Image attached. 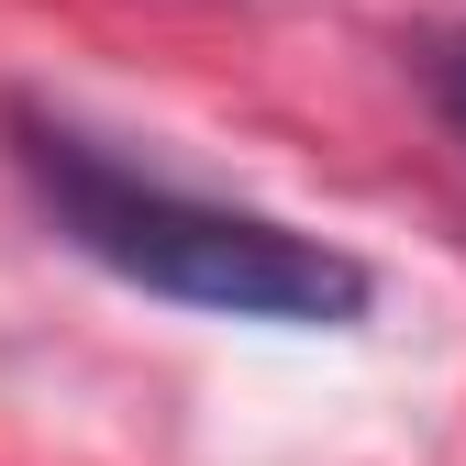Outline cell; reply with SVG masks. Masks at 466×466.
<instances>
[{
	"label": "cell",
	"instance_id": "obj_2",
	"mask_svg": "<svg viewBox=\"0 0 466 466\" xmlns=\"http://www.w3.org/2000/svg\"><path fill=\"white\" fill-rule=\"evenodd\" d=\"M422 78H433V111H444L455 145H466V34H444V45L422 56Z\"/></svg>",
	"mask_w": 466,
	"mask_h": 466
},
{
	"label": "cell",
	"instance_id": "obj_1",
	"mask_svg": "<svg viewBox=\"0 0 466 466\" xmlns=\"http://www.w3.org/2000/svg\"><path fill=\"white\" fill-rule=\"evenodd\" d=\"M12 134H23V178L45 189L56 233L89 267L156 289V300L233 311V322H289V333H344L367 311V267L344 245H322V233H289L267 211L167 189L145 167L100 156L89 134H67V123H12Z\"/></svg>",
	"mask_w": 466,
	"mask_h": 466
}]
</instances>
